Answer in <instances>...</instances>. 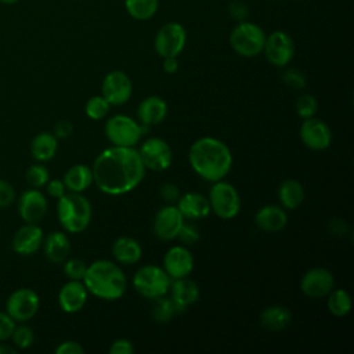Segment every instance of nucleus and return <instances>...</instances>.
I'll return each instance as SVG.
<instances>
[{"label":"nucleus","mask_w":354,"mask_h":354,"mask_svg":"<svg viewBox=\"0 0 354 354\" xmlns=\"http://www.w3.org/2000/svg\"><path fill=\"white\" fill-rule=\"evenodd\" d=\"M91 170L97 188L112 196L136 189L147 173L137 148L116 145L101 151L95 156Z\"/></svg>","instance_id":"nucleus-1"},{"label":"nucleus","mask_w":354,"mask_h":354,"mask_svg":"<svg viewBox=\"0 0 354 354\" xmlns=\"http://www.w3.org/2000/svg\"><path fill=\"white\" fill-rule=\"evenodd\" d=\"M188 162L192 170L203 180L214 183L224 180L232 169V152L230 147L210 136L195 140L188 149Z\"/></svg>","instance_id":"nucleus-2"},{"label":"nucleus","mask_w":354,"mask_h":354,"mask_svg":"<svg viewBox=\"0 0 354 354\" xmlns=\"http://www.w3.org/2000/svg\"><path fill=\"white\" fill-rule=\"evenodd\" d=\"M87 292L101 300H119L127 289V278L123 270L111 260H95L87 266L82 278Z\"/></svg>","instance_id":"nucleus-3"},{"label":"nucleus","mask_w":354,"mask_h":354,"mask_svg":"<svg viewBox=\"0 0 354 354\" xmlns=\"http://www.w3.org/2000/svg\"><path fill=\"white\" fill-rule=\"evenodd\" d=\"M57 216L66 232L80 234L91 223L93 207L84 195L77 192H65L58 198Z\"/></svg>","instance_id":"nucleus-4"},{"label":"nucleus","mask_w":354,"mask_h":354,"mask_svg":"<svg viewBox=\"0 0 354 354\" xmlns=\"http://www.w3.org/2000/svg\"><path fill=\"white\" fill-rule=\"evenodd\" d=\"M148 126L141 124L127 115H112L106 119L104 133L108 141L116 147H136L148 131Z\"/></svg>","instance_id":"nucleus-5"},{"label":"nucleus","mask_w":354,"mask_h":354,"mask_svg":"<svg viewBox=\"0 0 354 354\" xmlns=\"http://www.w3.org/2000/svg\"><path fill=\"white\" fill-rule=\"evenodd\" d=\"M264 30L253 22L239 21L230 33V46L241 57L252 58L263 53Z\"/></svg>","instance_id":"nucleus-6"},{"label":"nucleus","mask_w":354,"mask_h":354,"mask_svg":"<svg viewBox=\"0 0 354 354\" xmlns=\"http://www.w3.org/2000/svg\"><path fill=\"white\" fill-rule=\"evenodd\" d=\"M170 283L171 278L160 266H142L133 275V288L140 296L149 300L167 295Z\"/></svg>","instance_id":"nucleus-7"},{"label":"nucleus","mask_w":354,"mask_h":354,"mask_svg":"<svg viewBox=\"0 0 354 354\" xmlns=\"http://www.w3.org/2000/svg\"><path fill=\"white\" fill-rule=\"evenodd\" d=\"M210 210L223 220H231L238 216L242 202L236 188L224 180L214 181L209 189Z\"/></svg>","instance_id":"nucleus-8"},{"label":"nucleus","mask_w":354,"mask_h":354,"mask_svg":"<svg viewBox=\"0 0 354 354\" xmlns=\"http://www.w3.org/2000/svg\"><path fill=\"white\" fill-rule=\"evenodd\" d=\"M187 43L185 28L178 22H167L159 28L153 39V48L160 58L178 57Z\"/></svg>","instance_id":"nucleus-9"},{"label":"nucleus","mask_w":354,"mask_h":354,"mask_svg":"<svg viewBox=\"0 0 354 354\" xmlns=\"http://www.w3.org/2000/svg\"><path fill=\"white\" fill-rule=\"evenodd\" d=\"M137 151L147 170L163 171L167 170L173 162V151L167 141L160 137L145 140Z\"/></svg>","instance_id":"nucleus-10"},{"label":"nucleus","mask_w":354,"mask_h":354,"mask_svg":"<svg viewBox=\"0 0 354 354\" xmlns=\"http://www.w3.org/2000/svg\"><path fill=\"white\" fill-rule=\"evenodd\" d=\"M263 53L272 66L285 68L295 57L293 39L283 30H274L266 36Z\"/></svg>","instance_id":"nucleus-11"},{"label":"nucleus","mask_w":354,"mask_h":354,"mask_svg":"<svg viewBox=\"0 0 354 354\" xmlns=\"http://www.w3.org/2000/svg\"><path fill=\"white\" fill-rule=\"evenodd\" d=\"M133 94V82L123 71L115 69L105 75L101 84V95L111 106L126 104Z\"/></svg>","instance_id":"nucleus-12"},{"label":"nucleus","mask_w":354,"mask_h":354,"mask_svg":"<svg viewBox=\"0 0 354 354\" xmlns=\"http://www.w3.org/2000/svg\"><path fill=\"white\" fill-rule=\"evenodd\" d=\"M40 299L37 293L29 288H21L11 293L7 300V314L17 322H25L33 318L39 310Z\"/></svg>","instance_id":"nucleus-13"},{"label":"nucleus","mask_w":354,"mask_h":354,"mask_svg":"<svg viewBox=\"0 0 354 354\" xmlns=\"http://www.w3.org/2000/svg\"><path fill=\"white\" fill-rule=\"evenodd\" d=\"M335 288L333 274L324 267L307 270L300 279V290L310 299H321Z\"/></svg>","instance_id":"nucleus-14"},{"label":"nucleus","mask_w":354,"mask_h":354,"mask_svg":"<svg viewBox=\"0 0 354 354\" xmlns=\"http://www.w3.org/2000/svg\"><path fill=\"white\" fill-rule=\"evenodd\" d=\"M184 220L178 207L174 203H167L153 217V234L162 241H173L177 238Z\"/></svg>","instance_id":"nucleus-15"},{"label":"nucleus","mask_w":354,"mask_h":354,"mask_svg":"<svg viewBox=\"0 0 354 354\" xmlns=\"http://www.w3.org/2000/svg\"><path fill=\"white\" fill-rule=\"evenodd\" d=\"M300 138L301 142L311 151H324L329 148L332 142V130L321 119L308 118L303 119L300 126Z\"/></svg>","instance_id":"nucleus-16"},{"label":"nucleus","mask_w":354,"mask_h":354,"mask_svg":"<svg viewBox=\"0 0 354 354\" xmlns=\"http://www.w3.org/2000/svg\"><path fill=\"white\" fill-rule=\"evenodd\" d=\"M162 267L171 279L188 277L194 270V256L185 245H174L166 250Z\"/></svg>","instance_id":"nucleus-17"},{"label":"nucleus","mask_w":354,"mask_h":354,"mask_svg":"<svg viewBox=\"0 0 354 354\" xmlns=\"http://www.w3.org/2000/svg\"><path fill=\"white\" fill-rule=\"evenodd\" d=\"M47 199L37 188L25 191L18 199V212L25 223L37 224L47 213Z\"/></svg>","instance_id":"nucleus-18"},{"label":"nucleus","mask_w":354,"mask_h":354,"mask_svg":"<svg viewBox=\"0 0 354 354\" xmlns=\"http://www.w3.org/2000/svg\"><path fill=\"white\" fill-rule=\"evenodd\" d=\"M88 292L82 281L69 279L58 293V303L64 313L75 314L79 313L87 303Z\"/></svg>","instance_id":"nucleus-19"},{"label":"nucleus","mask_w":354,"mask_h":354,"mask_svg":"<svg viewBox=\"0 0 354 354\" xmlns=\"http://www.w3.org/2000/svg\"><path fill=\"white\" fill-rule=\"evenodd\" d=\"M43 230L33 223H26L12 236V249L22 256L36 253L43 245Z\"/></svg>","instance_id":"nucleus-20"},{"label":"nucleus","mask_w":354,"mask_h":354,"mask_svg":"<svg viewBox=\"0 0 354 354\" xmlns=\"http://www.w3.org/2000/svg\"><path fill=\"white\" fill-rule=\"evenodd\" d=\"M169 292H170V299L173 300L177 308V313H183L189 306L196 303L201 295L199 286L196 285V282H194L188 277L171 279Z\"/></svg>","instance_id":"nucleus-21"},{"label":"nucleus","mask_w":354,"mask_h":354,"mask_svg":"<svg viewBox=\"0 0 354 354\" xmlns=\"http://www.w3.org/2000/svg\"><path fill=\"white\" fill-rule=\"evenodd\" d=\"M167 104L159 95H149L144 98L137 106V118L141 124L148 127L160 124L167 116Z\"/></svg>","instance_id":"nucleus-22"},{"label":"nucleus","mask_w":354,"mask_h":354,"mask_svg":"<svg viewBox=\"0 0 354 354\" xmlns=\"http://www.w3.org/2000/svg\"><path fill=\"white\" fill-rule=\"evenodd\" d=\"M176 206L178 207L183 217L191 221L205 218L212 212L209 199L198 192H187L184 195H180V198L176 202Z\"/></svg>","instance_id":"nucleus-23"},{"label":"nucleus","mask_w":354,"mask_h":354,"mask_svg":"<svg viewBox=\"0 0 354 354\" xmlns=\"http://www.w3.org/2000/svg\"><path fill=\"white\" fill-rule=\"evenodd\" d=\"M254 224L266 232H278L288 224V213L282 206L266 205L254 214Z\"/></svg>","instance_id":"nucleus-24"},{"label":"nucleus","mask_w":354,"mask_h":354,"mask_svg":"<svg viewBox=\"0 0 354 354\" xmlns=\"http://www.w3.org/2000/svg\"><path fill=\"white\" fill-rule=\"evenodd\" d=\"M113 259L126 266H131L140 261L142 256V248L140 242L130 236H119L113 241L111 248Z\"/></svg>","instance_id":"nucleus-25"},{"label":"nucleus","mask_w":354,"mask_h":354,"mask_svg":"<svg viewBox=\"0 0 354 354\" xmlns=\"http://www.w3.org/2000/svg\"><path fill=\"white\" fill-rule=\"evenodd\" d=\"M62 181L69 192L82 194L88 189L90 185L94 183L93 170L84 163L73 165L65 171Z\"/></svg>","instance_id":"nucleus-26"},{"label":"nucleus","mask_w":354,"mask_h":354,"mask_svg":"<svg viewBox=\"0 0 354 354\" xmlns=\"http://www.w3.org/2000/svg\"><path fill=\"white\" fill-rule=\"evenodd\" d=\"M46 257L53 263H64L71 252V242L65 232L53 231L43 239Z\"/></svg>","instance_id":"nucleus-27"},{"label":"nucleus","mask_w":354,"mask_h":354,"mask_svg":"<svg viewBox=\"0 0 354 354\" xmlns=\"http://www.w3.org/2000/svg\"><path fill=\"white\" fill-rule=\"evenodd\" d=\"M292 321V313L288 307L281 304H274L266 307L260 314V324L264 329L270 332H279L289 326Z\"/></svg>","instance_id":"nucleus-28"},{"label":"nucleus","mask_w":354,"mask_h":354,"mask_svg":"<svg viewBox=\"0 0 354 354\" xmlns=\"http://www.w3.org/2000/svg\"><path fill=\"white\" fill-rule=\"evenodd\" d=\"M58 151V138L48 131L36 134L30 142V153L39 162L51 160Z\"/></svg>","instance_id":"nucleus-29"},{"label":"nucleus","mask_w":354,"mask_h":354,"mask_svg":"<svg viewBox=\"0 0 354 354\" xmlns=\"http://www.w3.org/2000/svg\"><path fill=\"white\" fill-rule=\"evenodd\" d=\"M278 199L285 210L297 209L304 199L303 185L295 178L283 180L278 187Z\"/></svg>","instance_id":"nucleus-30"},{"label":"nucleus","mask_w":354,"mask_h":354,"mask_svg":"<svg viewBox=\"0 0 354 354\" xmlns=\"http://www.w3.org/2000/svg\"><path fill=\"white\" fill-rule=\"evenodd\" d=\"M326 297H328L326 306L332 315L340 318V317H346L351 311V304H353L351 296L346 289L333 288Z\"/></svg>","instance_id":"nucleus-31"},{"label":"nucleus","mask_w":354,"mask_h":354,"mask_svg":"<svg viewBox=\"0 0 354 354\" xmlns=\"http://www.w3.org/2000/svg\"><path fill=\"white\" fill-rule=\"evenodd\" d=\"M159 7V0H124L127 14L137 21L151 19Z\"/></svg>","instance_id":"nucleus-32"},{"label":"nucleus","mask_w":354,"mask_h":354,"mask_svg":"<svg viewBox=\"0 0 354 354\" xmlns=\"http://www.w3.org/2000/svg\"><path fill=\"white\" fill-rule=\"evenodd\" d=\"M177 314V308L170 297L160 296L152 300V307H151V315L152 318L159 322V324H166L169 322L174 315Z\"/></svg>","instance_id":"nucleus-33"},{"label":"nucleus","mask_w":354,"mask_h":354,"mask_svg":"<svg viewBox=\"0 0 354 354\" xmlns=\"http://www.w3.org/2000/svg\"><path fill=\"white\" fill-rule=\"evenodd\" d=\"M111 105L109 102L100 94V95H93L91 98L87 100L84 105V112L86 115L93 119V120H101L109 113Z\"/></svg>","instance_id":"nucleus-34"},{"label":"nucleus","mask_w":354,"mask_h":354,"mask_svg":"<svg viewBox=\"0 0 354 354\" xmlns=\"http://www.w3.org/2000/svg\"><path fill=\"white\" fill-rule=\"evenodd\" d=\"M296 112L301 119L315 116L318 111V101L313 94H301L296 101Z\"/></svg>","instance_id":"nucleus-35"},{"label":"nucleus","mask_w":354,"mask_h":354,"mask_svg":"<svg viewBox=\"0 0 354 354\" xmlns=\"http://www.w3.org/2000/svg\"><path fill=\"white\" fill-rule=\"evenodd\" d=\"M25 177H26L28 184L32 188H40V187H44L47 184V181L50 180V173L46 166L37 163V165H32L26 170Z\"/></svg>","instance_id":"nucleus-36"},{"label":"nucleus","mask_w":354,"mask_h":354,"mask_svg":"<svg viewBox=\"0 0 354 354\" xmlns=\"http://www.w3.org/2000/svg\"><path fill=\"white\" fill-rule=\"evenodd\" d=\"M11 339L18 348H28L33 344L35 335L29 326L19 325V326L14 328V330L11 333Z\"/></svg>","instance_id":"nucleus-37"},{"label":"nucleus","mask_w":354,"mask_h":354,"mask_svg":"<svg viewBox=\"0 0 354 354\" xmlns=\"http://www.w3.org/2000/svg\"><path fill=\"white\" fill-rule=\"evenodd\" d=\"M282 80L288 87H290L293 90H303L307 86L306 75L301 71L295 69V68L285 69L282 73Z\"/></svg>","instance_id":"nucleus-38"},{"label":"nucleus","mask_w":354,"mask_h":354,"mask_svg":"<svg viewBox=\"0 0 354 354\" xmlns=\"http://www.w3.org/2000/svg\"><path fill=\"white\" fill-rule=\"evenodd\" d=\"M87 264L80 259H69L64 264V274L68 277V279L82 281L84 272H86Z\"/></svg>","instance_id":"nucleus-39"},{"label":"nucleus","mask_w":354,"mask_h":354,"mask_svg":"<svg viewBox=\"0 0 354 354\" xmlns=\"http://www.w3.org/2000/svg\"><path fill=\"white\" fill-rule=\"evenodd\" d=\"M201 234H199V228L192 224V223H185L183 224V227L180 228V232L177 235V238L184 243V245H194L198 242Z\"/></svg>","instance_id":"nucleus-40"},{"label":"nucleus","mask_w":354,"mask_h":354,"mask_svg":"<svg viewBox=\"0 0 354 354\" xmlns=\"http://www.w3.org/2000/svg\"><path fill=\"white\" fill-rule=\"evenodd\" d=\"M159 195L160 198L167 202V203H176L177 199L180 198V191H178V187L173 183H165L160 185V189H159Z\"/></svg>","instance_id":"nucleus-41"},{"label":"nucleus","mask_w":354,"mask_h":354,"mask_svg":"<svg viewBox=\"0 0 354 354\" xmlns=\"http://www.w3.org/2000/svg\"><path fill=\"white\" fill-rule=\"evenodd\" d=\"M15 199V191L12 185L4 180H0V207L11 205Z\"/></svg>","instance_id":"nucleus-42"},{"label":"nucleus","mask_w":354,"mask_h":354,"mask_svg":"<svg viewBox=\"0 0 354 354\" xmlns=\"http://www.w3.org/2000/svg\"><path fill=\"white\" fill-rule=\"evenodd\" d=\"M228 11H230L231 18L236 19L238 22H239V21H245V18H246L248 14H249V10H248L246 3H243L242 0H234V1H231L230 7H228Z\"/></svg>","instance_id":"nucleus-43"},{"label":"nucleus","mask_w":354,"mask_h":354,"mask_svg":"<svg viewBox=\"0 0 354 354\" xmlns=\"http://www.w3.org/2000/svg\"><path fill=\"white\" fill-rule=\"evenodd\" d=\"M15 328V321L7 314L0 311V340L11 337V333Z\"/></svg>","instance_id":"nucleus-44"},{"label":"nucleus","mask_w":354,"mask_h":354,"mask_svg":"<svg viewBox=\"0 0 354 354\" xmlns=\"http://www.w3.org/2000/svg\"><path fill=\"white\" fill-rule=\"evenodd\" d=\"M111 354H133L134 353V346L129 339L120 337L116 339L111 347H109Z\"/></svg>","instance_id":"nucleus-45"},{"label":"nucleus","mask_w":354,"mask_h":354,"mask_svg":"<svg viewBox=\"0 0 354 354\" xmlns=\"http://www.w3.org/2000/svg\"><path fill=\"white\" fill-rule=\"evenodd\" d=\"M57 354H83L84 348L75 340H65L55 348Z\"/></svg>","instance_id":"nucleus-46"},{"label":"nucleus","mask_w":354,"mask_h":354,"mask_svg":"<svg viewBox=\"0 0 354 354\" xmlns=\"http://www.w3.org/2000/svg\"><path fill=\"white\" fill-rule=\"evenodd\" d=\"M47 192L50 196L58 199L61 198L65 192H66V187L64 184L62 180H58V178H53V180H48L47 181Z\"/></svg>","instance_id":"nucleus-47"},{"label":"nucleus","mask_w":354,"mask_h":354,"mask_svg":"<svg viewBox=\"0 0 354 354\" xmlns=\"http://www.w3.org/2000/svg\"><path fill=\"white\" fill-rule=\"evenodd\" d=\"M73 133V126L69 120H59L54 126V136L57 138H68Z\"/></svg>","instance_id":"nucleus-48"},{"label":"nucleus","mask_w":354,"mask_h":354,"mask_svg":"<svg viewBox=\"0 0 354 354\" xmlns=\"http://www.w3.org/2000/svg\"><path fill=\"white\" fill-rule=\"evenodd\" d=\"M163 59V71L166 73H176L178 71V59L177 57H167V58H162Z\"/></svg>","instance_id":"nucleus-49"},{"label":"nucleus","mask_w":354,"mask_h":354,"mask_svg":"<svg viewBox=\"0 0 354 354\" xmlns=\"http://www.w3.org/2000/svg\"><path fill=\"white\" fill-rule=\"evenodd\" d=\"M14 354L15 353V348L10 347V346H6V344H0V354Z\"/></svg>","instance_id":"nucleus-50"},{"label":"nucleus","mask_w":354,"mask_h":354,"mask_svg":"<svg viewBox=\"0 0 354 354\" xmlns=\"http://www.w3.org/2000/svg\"><path fill=\"white\" fill-rule=\"evenodd\" d=\"M18 0H0V3H3V4H14V3H17Z\"/></svg>","instance_id":"nucleus-51"}]
</instances>
